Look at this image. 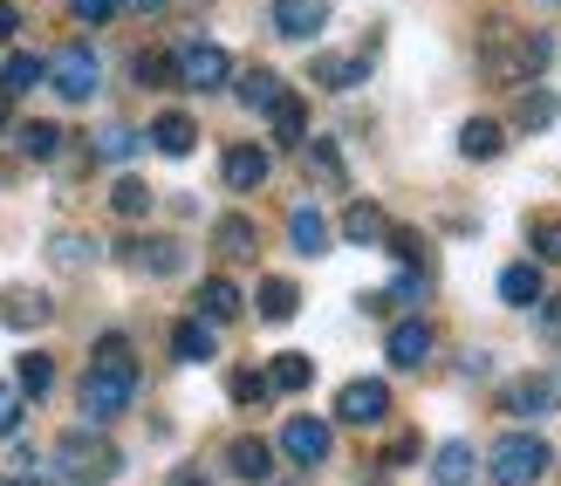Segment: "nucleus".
Wrapping results in <instances>:
<instances>
[{"mask_svg":"<svg viewBox=\"0 0 561 486\" xmlns=\"http://www.w3.org/2000/svg\"><path fill=\"white\" fill-rule=\"evenodd\" d=\"M432 350H438V336H432V323H425V316L390 323V336H383V357L398 363V370H425V363H432Z\"/></svg>","mask_w":561,"mask_h":486,"instance_id":"6e6552de","label":"nucleus"},{"mask_svg":"<svg viewBox=\"0 0 561 486\" xmlns=\"http://www.w3.org/2000/svg\"><path fill=\"white\" fill-rule=\"evenodd\" d=\"M233 316H240V289L213 274L206 289H199V323H213V329H219V323H233Z\"/></svg>","mask_w":561,"mask_h":486,"instance_id":"c85d7f7f","label":"nucleus"},{"mask_svg":"<svg viewBox=\"0 0 561 486\" xmlns=\"http://www.w3.org/2000/svg\"><path fill=\"white\" fill-rule=\"evenodd\" d=\"M548 466H554V452H548L541 432H507V439H493V452H486L493 486H535Z\"/></svg>","mask_w":561,"mask_h":486,"instance_id":"20e7f679","label":"nucleus"},{"mask_svg":"<svg viewBox=\"0 0 561 486\" xmlns=\"http://www.w3.org/2000/svg\"><path fill=\"white\" fill-rule=\"evenodd\" d=\"M554 117H561V103H554L548 82H520V90H514V124L520 131H548Z\"/></svg>","mask_w":561,"mask_h":486,"instance_id":"a211bd4d","label":"nucleus"},{"mask_svg":"<svg viewBox=\"0 0 561 486\" xmlns=\"http://www.w3.org/2000/svg\"><path fill=\"white\" fill-rule=\"evenodd\" d=\"M213 247L227 253V261H254V253H261V226L247 219V213H227V219L213 226Z\"/></svg>","mask_w":561,"mask_h":486,"instance_id":"aec40b11","label":"nucleus"},{"mask_svg":"<svg viewBox=\"0 0 561 486\" xmlns=\"http://www.w3.org/2000/svg\"><path fill=\"white\" fill-rule=\"evenodd\" d=\"M329 240H335V226H329L316 206H295V213H288V247L301 253V261H322Z\"/></svg>","mask_w":561,"mask_h":486,"instance_id":"dca6fc26","label":"nucleus"},{"mask_svg":"<svg viewBox=\"0 0 561 486\" xmlns=\"http://www.w3.org/2000/svg\"><path fill=\"white\" fill-rule=\"evenodd\" d=\"M274 158L261 145H227V158H219V179H227V192H261L267 185Z\"/></svg>","mask_w":561,"mask_h":486,"instance_id":"9b49d317","label":"nucleus"},{"mask_svg":"<svg viewBox=\"0 0 561 486\" xmlns=\"http://www.w3.org/2000/svg\"><path fill=\"white\" fill-rule=\"evenodd\" d=\"M267 117H274V137H280V145H308V110H301V97H295V90L280 97Z\"/></svg>","mask_w":561,"mask_h":486,"instance_id":"473e14b6","label":"nucleus"},{"mask_svg":"<svg viewBox=\"0 0 561 486\" xmlns=\"http://www.w3.org/2000/svg\"><path fill=\"white\" fill-rule=\"evenodd\" d=\"M137 145H145V137H137V131H124V124H110V131L96 137V158H110V165H124V158H137Z\"/></svg>","mask_w":561,"mask_h":486,"instance_id":"4c0bfd02","label":"nucleus"},{"mask_svg":"<svg viewBox=\"0 0 561 486\" xmlns=\"http://www.w3.org/2000/svg\"><path fill=\"white\" fill-rule=\"evenodd\" d=\"M500 411H507V418H548L554 411V377H535V370L514 377L507 391H500Z\"/></svg>","mask_w":561,"mask_h":486,"instance_id":"f8f14e48","label":"nucleus"},{"mask_svg":"<svg viewBox=\"0 0 561 486\" xmlns=\"http://www.w3.org/2000/svg\"><path fill=\"white\" fill-rule=\"evenodd\" d=\"M130 397H137V350H130V336H103L90 370H82V418L110 425L130 411Z\"/></svg>","mask_w":561,"mask_h":486,"instance_id":"f257e3e1","label":"nucleus"},{"mask_svg":"<svg viewBox=\"0 0 561 486\" xmlns=\"http://www.w3.org/2000/svg\"><path fill=\"white\" fill-rule=\"evenodd\" d=\"M117 8H137V14H158L164 0H117Z\"/></svg>","mask_w":561,"mask_h":486,"instance_id":"a18cd8bd","label":"nucleus"},{"mask_svg":"<svg viewBox=\"0 0 561 486\" xmlns=\"http://www.w3.org/2000/svg\"><path fill=\"white\" fill-rule=\"evenodd\" d=\"M130 76H137V90H172V55H158V48H145L130 63Z\"/></svg>","mask_w":561,"mask_h":486,"instance_id":"e433bc0d","label":"nucleus"},{"mask_svg":"<svg viewBox=\"0 0 561 486\" xmlns=\"http://www.w3.org/2000/svg\"><path fill=\"white\" fill-rule=\"evenodd\" d=\"M21 35V8H14V0H0V42H14Z\"/></svg>","mask_w":561,"mask_h":486,"instance_id":"37998d69","label":"nucleus"},{"mask_svg":"<svg viewBox=\"0 0 561 486\" xmlns=\"http://www.w3.org/2000/svg\"><path fill=\"white\" fill-rule=\"evenodd\" d=\"M316 384V363H308L301 350H280L274 363H267V391H280V397H295V391H308Z\"/></svg>","mask_w":561,"mask_h":486,"instance_id":"393cba45","label":"nucleus"},{"mask_svg":"<svg viewBox=\"0 0 561 486\" xmlns=\"http://www.w3.org/2000/svg\"><path fill=\"white\" fill-rule=\"evenodd\" d=\"M383 234H390V219H383V206H370V199H356V206L343 213V240L370 247V240H383Z\"/></svg>","mask_w":561,"mask_h":486,"instance_id":"cd10ccee","label":"nucleus"},{"mask_svg":"<svg viewBox=\"0 0 561 486\" xmlns=\"http://www.w3.org/2000/svg\"><path fill=\"white\" fill-rule=\"evenodd\" d=\"M0 131H8V97H0Z\"/></svg>","mask_w":561,"mask_h":486,"instance_id":"09e8293b","label":"nucleus"},{"mask_svg":"<svg viewBox=\"0 0 561 486\" xmlns=\"http://www.w3.org/2000/svg\"><path fill=\"white\" fill-rule=\"evenodd\" d=\"M8 486H48V479H42V473H14Z\"/></svg>","mask_w":561,"mask_h":486,"instance_id":"49530a36","label":"nucleus"},{"mask_svg":"<svg viewBox=\"0 0 561 486\" xmlns=\"http://www.w3.org/2000/svg\"><path fill=\"white\" fill-rule=\"evenodd\" d=\"M329 445H335V432L322 418H288V425H280V452H288L295 466H322Z\"/></svg>","mask_w":561,"mask_h":486,"instance_id":"9d476101","label":"nucleus"},{"mask_svg":"<svg viewBox=\"0 0 561 486\" xmlns=\"http://www.w3.org/2000/svg\"><path fill=\"white\" fill-rule=\"evenodd\" d=\"M527 240H535V261H561V213H527Z\"/></svg>","mask_w":561,"mask_h":486,"instance_id":"f704fd0d","label":"nucleus"},{"mask_svg":"<svg viewBox=\"0 0 561 486\" xmlns=\"http://www.w3.org/2000/svg\"><path fill=\"white\" fill-rule=\"evenodd\" d=\"M42 76L55 82V97H62V103H90V97H96V82H103V69H96V48H82V42L55 48L48 63H42Z\"/></svg>","mask_w":561,"mask_h":486,"instance_id":"423d86ee","label":"nucleus"},{"mask_svg":"<svg viewBox=\"0 0 561 486\" xmlns=\"http://www.w3.org/2000/svg\"><path fill=\"white\" fill-rule=\"evenodd\" d=\"M96 261V240H82V234H62V240H55V268H90Z\"/></svg>","mask_w":561,"mask_h":486,"instance_id":"ea45409f","label":"nucleus"},{"mask_svg":"<svg viewBox=\"0 0 561 486\" xmlns=\"http://www.w3.org/2000/svg\"><path fill=\"white\" fill-rule=\"evenodd\" d=\"M21 405H27V397H21L14 384H0V439H14V432H21Z\"/></svg>","mask_w":561,"mask_h":486,"instance_id":"a19ab883","label":"nucleus"},{"mask_svg":"<svg viewBox=\"0 0 561 486\" xmlns=\"http://www.w3.org/2000/svg\"><path fill=\"white\" fill-rule=\"evenodd\" d=\"M554 63V42L535 35V27H514V21H486L480 27V69L493 82H507V90H520V82H541V69Z\"/></svg>","mask_w":561,"mask_h":486,"instance_id":"f03ea898","label":"nucleus"},{"mask_svg":"<svg viewBox=\"0 0 561 486\" xmlns=\"http://www.w3.org/2000/svg\"><path fill=\"white\" fill-rule=\"evenodd\" d=\"M500 151H507V131H500L493 117H466V124H459V158H472V165H493Z\"/></svg>","mask_w":561,"mask_h":486,"instance_id":"6ab92c4d","label":"nucleus"},{"mask_svg":"<svg viewBox=\"0 0 561 486\" xmlns=\"http://www.w3.org/2000/svg\"><path fill=\"white\" fill-rule=\"evenodd\" d=\"M335 418L343 425H383L390 418V384L383 377H356L335 391Z\"/></svg>","mask_w":561,"mask_h":486,"instance_id":"0eeeda50","label":"nucleus"},{"mask_svg":"<svg viewBox=\"0 0 561 486\" xmlns=\"http://www.w3.org/2000/svg\"><path fill=\"white\" fill-rule=\"evenodd\" d=\"M117 261L137 268V274H179V268H185V247H179V240H124Z\"/></svg>","mask_w":561,"mask_h":486,"instance_id":"ddd939ff","label":"nucleus"},{"mask_svg":"<svg viewBox=\"0 0 561 486\" xmlns=\"http://www.w3.org/2000/svg\"><path fill=\"white\" fill-rule=\"evenodd\" d=\"M14 391H21V397H48V391H55V363H48L42 350H35V357H21V370H14Z\"/></svg>","mask_w":561,"mask_h":486,"instance_id":"c9c22d12","label":"nucleus"},{"mask_svg":"<svg viewBox=\"0 0 561 486\" xmlns=\"http://www.w3.org/2000/svg\"><path fill=\"white\" fill-rule=\"evenodd\" d=\"M541 289H548V281H541V261H514L507 274H500V302H507V308H535Z\"/></svg>","mask_w":561,"mask_h":486,"instance_id":"4be33fe9","label":"nucleus"},{"mask_svg":"<svg viewBox=\"0 0 561 486\" xmlns=\"http://www.w3.org/2000/svg\"><path fill=\"white\" fill-rule=\"evenodd\" d=\"M301 158H308V179H322L329 192H343V185H350V171H343V151H335L329 137H316V145H301Z\"/></svg>","mask_w":561,"mask_h":486,"instance_id":"bb28decb","label":"nucleus"},{"mask_svg":"<svg viewBox=\"0 0 561 486\" xmlns=\"http://www.w3.org/2000/svg\"><path fill=\"white\" fill-rule=\"evenodd\" d=\"M227 466H233L240 479H267V473H274V445L247 432V439H233V445H227Z\"/></svg>","mask_w":561,"mask_h":486,"instance_id":"a878e982","label":"nucleus"},{"mask_svg":"<svg viewBox=\"0 0 561 486\" xmlns=\"http://www.w3.org/2000/svg\"><path fill=\"white\" fill-rule=\"evenodd\" d=\"M14 145H21V158L48 165V158H62V124H21V131H14Z\"/></svg>","mask_w":561,"mask_h":486,"instance_id":"7c9ffc66","label":"nucleus"},{"mask_svg":"<svg viewBox=\"0 0 561 486\" xmlns=\"http://www.w3.org/2000/svg\"><path fill=\"white\" fill-rule=\"evenodd\" d=\"M172 82H179V90H199V97L227 90V82H233L227 48H219V42H185V48L172 55Z\"/></svg>","mask_w":561,"mask_h":486,"instance_id":"39448f33","label":"nucleus"},{"mask_svg":"<svg viewBox=\"0 0 561 486\" xmlns=\"http://www.w3.org/2000/svg\"><path fill=\"white\" fill-rule=\"evenodd\" d=\"M69 14H76L82 27H103L110 14H117V0H69Z\"/></svg>","mask_w":561,"mask_h":486,"instance_id":"79ce46f5","label":"nucleus"},{"mask_svg":"<svg viewBox=\"0 0 561 486\" xmlns=\"http://www.w3.org/2000/svg\"><path fill=\"white\" fill-rule=\"evenodd\" d=\"M322 21H329V0H274L267 8V27L280 42H316Z\"/></svg>","mask_w":561,"mask_h":486,"instance_id":"1a4fd4ad","label":"nucleus"},{"mask_svg":"<svg viewBox=\"0 0 561 486\" xmlns=\"http://www.w3.org/2000/svg\"><path fill=\"white\" fill-rule=\"evenodd\" d=\"M164 486H213V479H206L199 466H179V473H172V479H164Z\"/></svg>","mask_w":561,"mask_h":486,"instance_id":"c03bdc74","label":"nucleus"},{"mask_svg":"<svg viewBox=\"0 0 561 486\" xmlns=\"http://www.w3.org/2000/svg\"><path fill=\"white\" fill-rule=\"evenodd\" d=\"M227 397H233V405H267V377H261V370H233V377H227Z\"/></svg>","mask_w":561,"mask_h":486,"instance_id":"58836bf2","label":"nucleus"},{"mask_svg":"<svg viewBox=\"0 0 561 486\" xmlns=\"http://www.w3.org/2000/svg\"><path fill=\"white\" fill-rule=\"evenodd\" d=\"M432 479L438 486H472V479H480V452H472L466 439H445L432 452Z\"/></svg>","mask_w":561,"mask_h":486,"instance_id":"f3484780","label":"nucleus"},{"mask_svg":"<svg viewBox=\"0 0 561 486\" xmlns=\"http://www.w3.org/2000/svg\"><path fill=\"white\" fill-rule=\"evenodd\" d=\"M172 357H179V363H206V357H213V323L185 316V323L172 329Z\"/></svg>","mask_w":561,"mask_h":486,"instance_id":"c756f323","label":"nucleus"},{"mask_svg":"<svg viewBox=\"0 0 561 486\" xmlns=\"http://www.w3.org/2000/svg\"><path fill=\"white\" fill-rule=\"evenodd\" d=\"M254 302H261V323H295V308H301V289H295L288 274H267Z\"/></svg>","mask_w":561,"mask_h":486,"instance_id":"b1692460","label":"nucleus"},{"mask_svg":"<svg viewBox=\"0 0 561 486\" xmlns=\"http://www.w3.org/2000/svg\"><path fill=\"white\" fill-rule=\"evenodd\" d=\"M55 473H62V486H103V479L124 473V460H117V445L96 439V425H90V432L55 439Z\"/></svg>","mask_w":561,"mask_h":486,"instance_id":"7ed1b4c3","label":"nucleus"},{"mask_svg":"<svg viewBox=\"0 0 561 486\" xmlns=\"http://www.w3.org/2000/svg\"><path fill=\"white\" fill-rule=\"evenodd\" d=\"M55 316V302L42 289H0V329H42Z\"/></svg>","mask_w":561,"mask_h":486,"instance_id":"2eb2a0df","label":"nucleus"},{"mask_svg":"<svg viewBox=\"0 0 561 486\" xmlns=\"http://www.w3.org/2000/svg\"><path fill=\"white\" fill-rule=\"evenodd\" d=\"M548 323H561V302H548Z\"/></svg>","mask_w":561,"mask_h":486,"instance_id":"de8ad7c7","label":"nucleus"},{"mask_svg":"<svg viewBox=\"0 0 561 486\" xmlns=\"http://www.w3.org/2000/svg\"><path fill=\"white\" fill-rule=\"evenodd\" d=\"M308 82H322V90H356V82H370V48L363 55H316V63H308Z\"/></svg>","mask_w":561,"mask_h":486,"instance_id":"4468645a","label":"nucleus"},{"mask_svg":"<svg viewBox=\"0 0 561 486\" xmlns=\"http://www.w3.org/2000/svg\"><path fill=\"white\" fill-rule=\"evenodd\" d=\"M151 145H158L164 158H192V145H199V124H192L185 110H164V117L151 124Z\"/></svg>","mask_w":561,"mask_h":486,"instance_id":"412c9836","label":"nucleus"},{"mask_svg":"<svg viewBox=\"0 0 561 486\" xmlns=\"http://www.w3.org/2000/svg\"><path fill=\"white\" fill-rule=\"evenodd\" d=\"M27 90H42V55H8V69H0V97H27Z\"/></svg>","mask_w":561,"mask_h":486,"instance_id":"2f4dec72","label":"nucleus"},{"mask_svg":"<svg viewBox=\"0 0 561 486\" xmlns=\"http://www.w3.org/2000/svg\"><path fill=\"white\" fill-rule=\"evenodd\" d=\"M110 213H117V219H145L151 213V185L145 179H117V185H110Z\"/></svg>","mask_w":561,"mask_h":486,"instance_id":"72a5a7b5","label":"nucleus"},{"mask_svg":"<svg viewBox=\"0 0 561 486\" xmlns=\"http://www.w3.org/2000/svg\"><path fill=\"white\" fill-rule=\"evenodd\" d=\"M233 97H240V110H274L280 97H288V82H280L274 69H247V76H233Z\"/></svg>","mask_w":561,"mask_h":486,"instance_id":"5701e85b","label":"nucleus"}]
</instances>
